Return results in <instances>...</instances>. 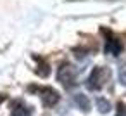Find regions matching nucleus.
Instances as JSON below:
<instances>
[{"mask_svg":"<svg viewBox=\"0 0 126 116\" xmlns=\"http://www.w3.org/2000/svg\"><path fill=\"white\" fill-rule=\"evenodd\" d=\"M110 78V71L107 68H95L86 80V87L90 90H100Z\"/></svg>","mask_w":126,"mask_h":116,"instance_id":"1","label":"nucleus"},{"mask_svg":"<svg viewBox=\"0 0 126 116\" xmlns=\"http://www.w3.org/2000/svg\"><path fill=\"white\" fill-rule=\"evenodd\" d=\"M76 76H78V71H76V68L71 66V64H64V66H61L59 71H57V78H59V81H61L66 88H71V87L76 85Z\"/></svg>","mask_w":126,"mask_h":116,"instance_id":"2","label":"nucleus"},{"mask_svg":"<svg viewBox=\"0 0 126 116\" xmlns=\"http://www.w3.org/2000/svg\"><path fill=\"white\" fill-rule=\"evenodd\" d=\"M40 97H42V102H43L47 107L54 106V104L59 100V94H57L54 88H50V87H43V88H40Z\"/></svg>","mask_w":126,"mask_h":116,"instance_id":"3","label":"nucleus"},{"mask_svg":"<svg viewBox=\"0 0 126 116\" xmlns=\"http://www.w3.org/2000/svg\"><path fill=\"white\" fill-rule=\"evenodd\" d=\"M11 114L12 116H30L31 109L23 102V100H14L11 106Z\"/></svg>","mask_w":126,"mask_h":116,"instance_id":"4","label":"nucleus"},{"mask_svg":"<svg viewBox=\"0 0 126 116\" xmlns=\"http://www.w3.org/2000/svg\"><path fill=\"white\" fill-rule=\"evenodd\" d=\"M104 31H105V30H104ZM105 33H107V40H105V42H107V47H105V50L110 52L112 56H117V54L121 52V43H119V40H116L112 35H109V31H105Z\"/></svg>","mask_w":126,"mask_h":116,"instance_id":"5","label":"nucleus"},{"mask_svg":"<svg viewBox=\"0 0 126 116\" xmlns=\"http://www.w3.org/2000/svg\"><path fill=\"white\" fill-rule=\"evenodd\" d=\"M74 102H76V104L79 106V109H83V111H88V109H90V102H88L86 95L76 94V95H74Z\"/></svg>","mask_w":126,"mask_h":116,"instance_id":"6","label":"nucleus"},{"mask_svg":"<svg viewBox=\"0 0 126 116\" xmlns=\"http://www.w3.org/2000/svg\"><path fill=\"white\" fill-rule=\"evenodd\" d=\"M97 104H98V109H100L102 113H107V111L110 109V104H109L105 99H102V97H97Z\"/></svg>","mask_w":126,"mask_h":116,"instance_id":"7","label":"nucleus"},{"mask_svg":"<svg viewBox=\"0 0 126 116\" xmlns=\"http://www.w3.org/2000/svg\"><path fill=\"white\" fill-rule=\"evenodd\" d=\"M116 116H126V106H124L123 102L117 104V114H116Z\"/></svg>","mask_w":126,"mask_h":116,"instance_id":"8","label":"nucleus"},{"mask_svg":"<svg viewBox=\"0 0 126 116\" xmlns=\"http://www.w3.org/2000/svg\"><path fill=\"white\" fill-rule=\"evenodd\" d=\"M121 81H123V85H126V68L124 66L121 68Z\"/></svg>","mask_w":126,"mask_h":116,"instance_id":"9","label":"nucleus"}]
</instances>
